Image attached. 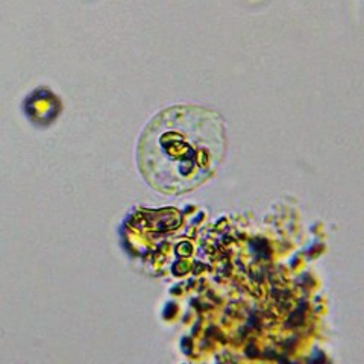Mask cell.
Returning <instances> with one entry per match:
<instances>
[{
	"label": "cell",
	"mask_w": 364,
	"mask_h": 364,
	"mask_svg": "<svg viewBox=\"0 0 364 364\" xmlns=\"http://www.w3.org/2000/svg\"><path fill=\"white\" fill-rule=\"evenodd\" d=\"M225 144L219 114L200 107H172L147 124L140 139L139 164L155 190L179 195L214 175Z\"/></svg>",
	"instance_id": "cell-1"
}]
</instances>
